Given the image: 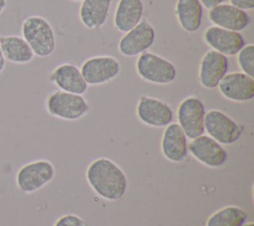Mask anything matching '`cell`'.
Listing matches in <instances>:
<instances>
[{
    "instance_id": "obj_3",
    "label": "cell",
    "mask_w": 254,
    "mask_h": 226,
    "mask_svg": "<svg viewBox=\"0 0 254 226\" xmlns=\"http://www.w3.org/2000/svg\"><path fill=\"white\" fill-rule=\"evenodd\" d=\"M46 109L56 118L74 121L88 112L89 104L82 95L58 90L47 97Z\"/></svg>"
},
{
    "instance_id": "obj_22",
    "label": "cell",
    "mask_w": 254,
    "mask_h": 226,
    "mask_svg": "<svg viewBox=\"0 0 254 226\" xmlns=\"http://www.w3.org/2000/svg\"><path fill=\"white\" fill-rule=\"evenodd\" d=\"M247 218L248 214L241 207L228 205L212 213L205 226H242Z\"/></svg>"
},
{
    "instance_id": "obj_24",
    "label": "cell",
    "mask_w": 254,
    "mask_h": 226,
    "mask_svg": "<svg viewBox=\"0 0 254 226\" xmlns=\"http://www.w3.org/2000/svg\"><path fill=\"white\" fill-rule=\"evenodd\" d=\"M54 226H85V223L75 214H65L61 216Z\"/></svg>"
},
{
    "instance_id": "obj_4",
    "label": "cell",
    "mask_w": 254,
    "mask_h": 226,
    "mask_svg": "<svg viewBox=\"0 0 254 226\" xmlns=\"http://www.w3.org/2000/svg\"><path fill=\"white\" fill-rule=\"evenodd\" d=\"M136 71L143 80L154 84H169L177 77V68L170 60L150 52L139 55Z\"/></svg>"
},
{
    "instance_id": "obj_25",
    "label": "cell",
    "mask_w": 254,
    "mask_h": 226,
    "mask_svg": "<svg viewBox=\"0 0 254 226\" xmlns=\"http://www.w3.org/2000/svg\"><path fill=\"white\" fill-rule=\"evenodd\" d=\"M230 5L240 10H252L254 8V0H230Z\"/></svg>"
},
{
    "instance_id": "obj_7",
    "label": "cell",
    "mask_w": 254,
    "mask_h": 226,
    "mask_svg": "<svg viewBox=\"0 0 254 226\" xmlns=\"http://www.w3.org/2000/svg\"><path fill=\"white\" fill-rule=\"evenodd\" d=\"M205 112L203 102L195 96H189L179 104L178 124L188 139H194L204 133Z\"/></svg>"
},
{
    "instance_id": "obj_2",
    "label": "cell",
    "mask_w": 254,
    "mask_h": 226,
    "mask_svg": "<svg viewBox=\"0 0 254 226\" xmlns=\"http://www.w3.org/2000/svg\"><path fill=\"white\" fill-rule=\"evenodd\" d=\"M21 34L35 56L47 57L56 50L57 42L54 29L50 22L42 16L27 17L22 22Z\"/></svg>"
},
{
    "instance_id": "obj_18",
    "label": "cell",
    "mask_w": 254,
    "mask_h": 226,
    "mask_svg": "<svg viewBox=\"0 0 254 226\" xmlns=\"http://www.w3.org/2000/svg\"><path fill=\"white\" fill-rule=\"evenodd\" d=\"M0 48L6 61L16 64L31 62L35 55L22 36L0 35Z\"/></svg>"
},
{
    "instance_id": "obj_11",
    "label": "cell",
    "mask_w": 254,
    "mask_h": 226,
    "mask_svg": "<svg viewBox=\"0 0 254 226\" xmlns=\"http://www.w3.org/2000/svg\"><path fill=\"white\" fill-rule=\"evenodd\" d=\"M155 41V30L153 26L141 20L133 29L125 33L121 38L118 50L125 56H135L146 52Z\"/></svg>"
},
{
    "instance_id": "obj_29",
    "label": "cell",
    "mask_w": 254,
    "mask_h": 226,
    "mask_svg": "<svg viewBox=\"0 0 254 226\" xmlns=\"http://www.w3.org/2000/svg\"><path fill=\"white\" fill-rule=\"evenodd\" d=\"M242 226H254L253 222H245Z\"/></svg>"
},
{
    "instance_id": "obj_6",
    "label": "cell",
    "mask_w": 254,
    "mask_h": 226,
    "mask_svg": "<svg viewBox=\"0 0 254 226\" xmlns=\"http://www.w3.org/2000/svg\"><path fill=\"white\" fill-rule=\"evenodd\" d=\"M55 173V167L50 161H33L19 169L16 174V183L23 192L33 193L51 182Z\"/></svg>"
},
{
    "instance_id": "obj_27",
    "label": "cell",
    "mask_w": 254,
    "mask_h": 226,
    "mask_svg": "<svg viewBox=\"0 0 254 226\" xmlns=\"http://www.w3.org/2000/svg\"><path fill=\"white\" fill-rule=\"evenodd\" d=\"M5 65H6V60L4 58V56H3V53L1 51V48H0V73L4 70L5 68Z\"/></svg>"
},
{
    "instance_id": "obj_15",
    "label": "cell",
    "mask_w": 254,
    "mask_h": 226,
    "mask_svg": "<svg viewBox=\"0 0 254 226\" xmlns=\"http://www.w3.org/2000/svg\"><path fill=\"white\" fill-rule=\"evenodd\" d=\"M161 152L172 163H182L188 157V138L178 123L166 126L161 139Z\"/></svg>"
},
{
    "instance_id": "obj_20",
    "label": "cell",
    "mask_w": 254,
    "mask_h": 226,
    "mask_svg": "<svg viewBox=\"0 0 254 226\" xmlns=\"http://www.w3.org/2000/svg\"><path fill=\"white\" fill-rule=\"evenodd\" d=\"M111 0H82L79 9L81 23L90 30L102 27L109 15Z\"/></svg>"
},
{
    "instance_id": "obj_26",
    "label": "cell",
    "mask_w": 254,
    "mask_h": 226,
    "mask_svg": "<svg viewBox=\"0 0 254 226\" xmlns=\"http://www.w3.org/2000/svg\"><path fill=\"white\" fill-rule=\"evenodd\" d=\"M222 1H223V0H199L200 4H201L203 7L207 8V9H211V8H213V7H215V6L219 5V4H221Z\"/></svg>"
},
{
    "instance_id": "obj_23",
    "label": "cell",
    "mask_w": 254,
    "mask_h": 226,
    "mask_svg": "<svg viewBox=\"0 0 254 226\" xmlns=\"http://www.w3.org/2000/svg\"><path fill=\"white\" fill-rule=\"evenodd\" d=\"M237 61L242 72L254 76V45L244 46L237 54Z\"/></svg>"
},
{
    "instance_id": "obj_13",
    "label": "cell",
    "mask_w": 254,
    "mask_h": 226,
    "mask_svg": "<svg viewBox=\"0 0 254 226\" xmlns=\"http://www.w3.org/2000/svg\"><path fill=\"white\" fill-rule=\"evenodd\" d=\"M228 59L226 56L213 51H207L199 63L198 80L202 87L213 89L227 73Z\"/></svg>"
},
{
    "instance_id": "obj_14",
    "label": "cell",
    "mask_w": 254,
    "mask_h": 226,
    "mask_svg": "<svg viewBox=\"0 0 254 226\" xmlns=\"http://www.w3.org/2000/svg\"><path fill=\"white\" fill-rule=\"evenodd\" d=\"M203 39L213 51L224 56H235L245 46L244 39L239 32L217 26L208 27L203 33Z\"/></svg>"
},
{
    "instance_id": "obj_8",
    "label": "cell",
    "mask_w": 254,
    "mask_h": 226,
    "mask_svg": "<svg viewBox=\"0 0 254 226\" xmlns=\"http://www.w3.org/2000/svg\"><path fill=\"white\" fill-rule=\"evenodd\" d=\"M119 61L110 56L87 58L81 65V74L87 85H100L114 79L120 73Z\"/></svg>"
},
{
    "instance_id": "obj_12",
    "label": "cell",
    "mask_w": 254,
    "mask_h": 226,
    "mask_svg": "<svg viewBox=\"0 0 254 226\" xmlns=\"http://www.w3.org/2000/svg\"><path fill=\"white\" fill-rule=\"evenodd\" d=\"M221 95L234 102H246L254 97V78L242 71L226 73L219 81Z\"/></svg>"
},
{
    "instance_id": "obj_10",
    "label": "cell",
    "mask_w": 254,
    "mask_h": 226,
    "mask_svg": "<svg viewBox=\"0 0 254 226\" xmlns=\"http://www.w3.org/2000/svg\"><path fill=\"white\" fill-rule=\"evenodd\" d=\"M188 151L196 161L212 169L222 167L227 159V153L222 145L203 134L191 139Z\"/></svg>"
},
{
    "instance_id": "obj_17",
    "label": "cell",
    "mask_w": 254,
    "mask_h": 226,
    "mask_svg": "<svg viewBox=\"0 0 254 226\" xmlns=\"http://www.w3.org/2000/svg\"><path fill=\"white\" fill-rule=\"evenodd\" d=\"M50 80L56 84L60 90L82 95L87 90L80 68L72 63H63L57 66L50 74Z\"/></svg>"
},
{
    "instance_id": "obj_21",
    "label": "cell",
    "mask_w": 254,
    "mask_h": 226,
    "mask_svg": "<svg viewBox=\"0 0 254 226\" xmlns=\"http://www.w3.org/2000/svg\"><path fill=\"white\" fill-rule=\"evenodd\" d=\"M176 15L180 26L189 33L196 32L202 22V5L199 0H178Z\"/></svg>"
},
{
    "instance_id": "obj_30",
    "label": "cell",
    "mask_w": 254,
    "mask_h": 226,
    "mask_svg": "<svg viewBox=\"0 0 254 226\" xmlns=\"http://www.w3.org/2000/svg\"><path fill=\"white\" fill-rule=\"evenodd\" d=\"M73 1H82V0H73Z\"/></svg>"
},
{
    "instance_id": "obj_9",
    "label": "cell",
    "mask_w": 254,
    "mask_h": 226,
    "mask_svg": "<svg viewBox=\"0 0 254 226\" xmlns=\"http://www.w3.org/2000/svg\"><path fill=\"white\" fill-rule=\"evenodd\" d=\"M136 115L143 124L155 128L168 126L174 118L173 109L167 102L146 95L139 98Z\"/></svg>"
},
{
    "instance_id": "obj_1",
    "label": "cell",
    "mask_w": 254,
    "mask_h": 226,
    "mask_svg": "<svg viewBox=\"0 0 254 226\" xmlns=\"http://www.w3.org/2000/svg\"><path fill=\"white\" fill-rule=\"evenodd\" d=\"M86 180L93 191L103 199L117 201L128 187V179L123 170L107 158L92 161L86 169Z\"/></svg>"
},
{
    "instance_id": "obj_28",
    "label": "cell",
    "mask_w": 254,
    "mask_h": 226,
    "mask_svg": "<svg viewBox=\"0 0 254 226\" xmlns=\"http://www.w3.org/2000/svg\"><path fill=\"white\" fill-rule=\"evenodd\" d=\"M6 6H7V0H0V15L5 10Z\"/></svg>"
},
{
    "instance_id": "obj_19",
    "label": "cell",
    "mask_w": 254,
    "mask_h": 226,
    "mask_svg": "<svg viewBox=\"0 0 254 226\" xmlns=\"http://www.w3.org/2000/svg\"><path fill=\"white\" fill-rule=\"evenodd\" d=\"M144 12L141 0H119L113 18L114 27L121 33H127L141 22Z\"/></svg>"
},
{
    "instance_id": "obj_16",
    "label": "cell",
    "mask_w": 254,
    "mask_h": 226,
    "mask_svg": "<svg viewBox=\"0 0 254 226\" xmlns=\"http://www.w3.org/2000/svg\"><path fill=\"white\" fill-rule=\"evenodd\" d=\"M208 19L214 26L234 32L242 31L250 24L249 15L230 4H219L209 9Z\"/></svg>"
},
{
    "instance_id": "obj_5",
    "label": "cell",
    "mask_w": 254,
    "mask_h": 226,
    "mask_svg": "<svg viewBox=\"0 0 254 226\" xmlns=\"http://www.w3.org/2000/svg\"><path fill=\"white\" fill-rule=\"evenodd\" d=\"M204 131L207 136L221 145H230L238 141L241 137L244 126L224 112L211 109L205 112L204 116Z\"/></svg>"
}]
</instances>
